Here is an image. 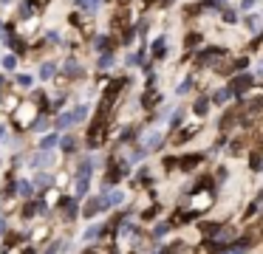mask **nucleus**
<instances>
[{
    "mask_svg": "<svg viewBox=\"0 0 263 254\" xmlns=\"http://www.w3.org/2000/svg\"><path fill=\"white\" fill-rule=\"evenodd\" d=\"M51 175H48V172H37L34 175V186H48V184H51Z\"/></svg>",
    "mask_w": 263,
    "mask_h": 254,
    "instance_id": "c756f323",
    "label": "nucleus"
},
{
    "mask_svg": "<svg viewBox=\"0 0 263 254\" xmlns=\"http://www.w3.org/2000/svg\"><path fill=\"white\" fill-rule=\"evenodd\" d=\"M142 147L147 152L161 150V147H164V135H161L159 130H144V133H142Z\"/></svg>",
    "mask_w": 263,
    "mask_h": 254,
    "instance_id": "7ed1b4c3",
    "label": "nucleus"
},
{
    "mask_svg": "<svg viewBox=\"0 0 263 254\" xmlns=\"http://www.w3.org/2000/svg\"><path fill=\"white\" fill-rule=\"evenodd\" d=\"M46 43L60 45V43H63V40H60V31H46Z\"/></svg>",
    "mask_w": 263,
    "mask_h": 254,
    "instance_id": "72a5a7b5",
    "label": "nucleus"
},
{
    "mask_svg": "<svg viewBox=\"0 0 263 254\" xmlns=\"http://www.w3.org/2000/svg\"><path fill=\"white\" fill-rule=\"evenodd\" d=\"M60 248H63V243H51V246H48V251H46V254H57Z\"/></svg>",
    "mask_w": 263,
    "mask_h": 254,
    "instance_id": "4c0bfd02",
    "label": "nucleus"
},
{
    "mask_svg": "<svg viewBox=\"0 0 263 254\" xmlns=\"http://www.w3.org/2000/svg\"><path fill=\"white\" fill-rule=\"evenodd\" d=\"M249 164H252V169H255V172H263V150H255V152H252Z\"/></svg>",
    "mask_w": 263,
    "mask_h": 254,
    "instance_id": "393cba45",
    "label": "nucleus"
},
{
    "mask_svg": "<svg viewBox=\"0 0 263 254\" xmlns=\"http://www.w3.org/2000/svg\"><path fill=\"white\" fill-rule=\"evenodd\" d=\"M114 62H116L114 51H108V54H99V60H97V68H99V71H108V68H114Z\"/></svg>",
    "mask_w": 263,
    "mask_h": 254,
    "instance_id": "f3484780",
    "label": "nucleus"
},
{
    "mask_svg": "<svg viewBox=\"0 0 263 254\" xmlns=\"http://www.w3.org/2000/svg\"><path fill=\"white\" fill-rule=\"evenodd\" d=\"M23 254H34V251H31V248H26V251H23Z\"/></svg>",
    "mask_w": 263,
    "mask_h": 254,
    "instance_id": "c03bdc74",
    "label": "nucleus"
},
{
    "mask_svg": "<svg viewBox=\"0 0 263 254\" xmlns=\"http://www.w3.org/2000/svg\"><path fill=\"white\" fill-rule=\"evenodd\" d=\"M229 99H232V90L229 88H221V90L212 93V105H223V102H229Z\"/></svg>",
    "mask_w": 263,
    "mask_h": 254,
    "instance_id": "6ab92c4d",
    "label": "nucleus"
},
{
    "mask_svg": "<svg viewBox=\"0 0 263 254\" xmlns=\"http://www.w3.org/2000/svg\"><path fill=\"white\" fill-rule=\"evenodd\" d=\"M29 130H31V133H46V130H48V119L46 116H37L34 122H29Z\"/></svg>",
    "mask_w": 263,
    "mask_h": 254,
    "instance_id": "a211bd4d",
    "label": "nucleus"
},
{
    "mask_svg": "<svg viewBox=\"0 0 263 254\" xmlns=\"http://www.w3.org/2000/svg\"><path fill=\"white\" fill-rule=\"evenodd\" d=\"M54 164V152H46V150H37L34 155L29 158V167L31 169H40V167H51Z\"/></svg>",
    "mask_w": 263,
    "mask_h": 254,
    "instance_id": "20e7f679",
    "label": "nucleus"
},
{
    "mask_svg": "<svg viewBox=\"0 0 263 254\" xmlns=\"http://www.w3.org/2000/svg\"><path fill=\"white\" fill-rule=\"evenodd\" d=\"M150 54H153L156 62L164 60V54H167V34H164V37H156V40H153V45H150Z\"/></svg>",
    "mask_w": 263,
    "mask_h": 254,
    "instance_id": "6e6552de",
    "label": "nucleus"
},
{
    "mask_svg": "<svg viewBox=\"0 0 263 254\" xmlns=\"http://www.w3.org/2000/svg\"><path fill=\"white\" fill-rule=\"evenodd\" d=\"M9 34H6V23H0V40H6Z\"/></svg>",
    "mask_w": 263,
    "mask_h": 254,
    "instance_id": "a19ab883",
    "label": "nucleus"
},
{
    "mask_svg": "<svg viewBox=\"0 0 263 254\" xmlns=\"http://www.w3.org/2000/svg\"><path fill=\"white\" fill-rule=\"evenodd\" d=\"M255 79H263V62H260V65L255 68Z\"/></svg>",
    "mask_w": 263,
    "mask_h": 254,
    "instance_id": "ea45409f",
    "label": "nucleus"
},
{
    "mask_svg": "<svg viewBox=\"0 0 263 254\" xmlns=\"http://www.w3.org/2000/svg\"><path fill=\"white\" fill-rule=\"evenodd\" d=\"M63 73H65L68 79H82V76H85V68H82L77 60H65V65H63Z\"/></svg>",
    "mask_w": 263,
    "mask_h": 254,
    "instance_id": "0eeeda50",
    "label": "nucleus"
},
{
    "mask_svg": "<svg viewBox=\"0 0 263 254\" xmlns=\"http://www.w3.org/2000/svg\"><path fill=\"white\" fill-rule=\"evenodd\" d=\"M93 158H80V164H77V169H74V198L80 201V198H85V192H88V186H91V175H93Z\"/></svg>",
    "mask_w": 263,
    "mask_h": 254,
    "instance_id": "f257e3e1",
    "label": "nucleus"
},
{
    "mask_svg": "<svg viewBox=\"0 0 263 254\" xmlns=\"http://www.w3.org/2000/svg\"><path fill=\"white\" fill-rule=\"evenodd\" d=\"M0 139H3V141L9 139V135H6V124H0Z\"/></svg>",
    "mask_w": 263,
    "mask_h": 254,
    "instance_id": "79ce46f5",
    "label": "nucleus"
},
{
    "mask_svg": "<svg viewBox=\"0 0 263 254\" xmlns=\"http://www.w3.org/2000/svg\"><path fill=\"white\" fill-rule=\"evenodd\" d=\"M122 201H125V192H122V189L108 192V203H110V206H116V203H122Z\"/></svg>",
    "mask_w": 263,
    "mask_h": 254,
    "instance_id": "c85d7f7f",
    "label": "nucleus"
},
{
    "mask_svg": "<svg viewBox=\"0 0 263 254\" xmlns=\"http://www.w3.org/2000/svg\"><path fill=\"white\" fill-rule=\"evenodd\" d=\"M201 158H204V155H181V158H178V167H181V172L195 169V167L201 164Z\"/></svg>",
    "mask_w": 263,
    "mask_h": 254,
    "instance_id": "9b49d317",
    "label": "nucleus"
},
{
    "mask_svg": "<svg viewBox=\"0 0 263 254\" xmlns=\"http://www.w3.org/2000/svg\"><path fill=\"white\" fill-rule=\"evenodd\" d=\"M159 209H161V206H159V203H156V206H150L147 212L142 214V218H144V220H153V214H159Z\"/></svg>",
    "mask_w": 263,
    "mask_h": 254,
    "instance_id": "e433bc0d",
    "label": "nucleus"
},
{
    "mask_svg": "<svg viewBox=\"0 0 263 254\" xmlns=\"http://www.w3.org/2000/svg\"><path fill=\"white\" fill-rule=\"evenodd\" d=\"M3 43H6L9 48L14 51V54H26V48H29V45H26V40H23V37H17V34H9V37L3 40Z\"/></svg>",
    "mask_w": 263,
    "mask_h": 254,
    "instance_id": "9d476101",
    "label": "nucleus"
},
{
    "mask_svg": "<svg viewBox=\"0 0 263 254\" xmlns=\"http://www.w3.org/2000/svg\"><path fill=\"white\" fill-rule=\"evenodd\" d=\"M238 20H240V17H238V11H235V9L223 11V23H238Z\"/></svg>",
    "mask_w": 263,
    "mask_h": 254,
    "instance_id": "473e14b6",
    "label": "nucleus"
},
{
    "mask_svg": "<svg viewBox=\"0 0 263 254\" xmlns=\"http://www.w3.org/2000/svg\"><path fill=\"white\" fill-rule=\"evenodd\" d=\"M57 71H60V68H57V62H51V60H48V62H43V65H40V79H43V82H48V79H54V76H57Z\"/></svg>",
    "mask_w": 263,
    "mask_h": 254,
    "instance_id": "f8f14e48",
    "label": "nucleus"
},
{
    "mask_svg": "<svg viewBox=\"0 0 263 254\" xmlns=\"http://www.w3.org/2000/svg\"><path fill=\"white\" fill-rule=\"evenodd\" d=\"M218 254H246V248H240V246H235V243H232L227 251H218Z\"/></svg>",
    "mask_w": 263,
    "mask_h": 254,
    "instance_id": "c9c22d12",
    "label": "nucleus"
},
{
    "mask_svg": "<svg viewBox=\"0 0 263 254\" xmlns=\"http://www.w3.org/2000/svg\"><path fill=\"white\" fill-rule=\"evenodd\" d=\"M93 45H97L99 54H108V51H110V40H108V34H99V37L93 40Z\"/></svg>",
    "mask_w": 263,
    "mask_h": 254,
    "instance_id": "4be33fe9",
    "label": "nucleus"
},
{
    "mask_svg": "<svg viewBox=\"0 0 263 254\" xmlns=\"http://www.w3.org/2000/svg\"><path fill=\"white\" fill-rule=\"evenodd\" d=\"M82 254H97V251H82Z\"/></svg>",
    "mask_w": 263,
    "mask_h": 254,
    "instance_id": "a18cd8bd",
    "label": "nucleus"
},
{
    "mask_svg": "<svg viewBox=\"0 0 263 254\" xmlns=\"http://www.w3.org/2000/svg\"><path fill=\"white\" fill-rule=\"evenodd\" d=\"M63 144V139H60V130H54V133H48V135H43V141H40V150H46V152H51L54 147H60Z\"/></svg>",
    "mask_w": 263,
    "mask_h": 254,
    "instance_id": "1a4fd4ad",
    "label": "nucleus"
},
{
    "mask_svg": "<svg viewBox=\"0 0 263 254\" xmlns=\"http://www.w3.org/2000/svg\"><path fill=\"white\" fill-rule=\"evenodd\" d=\"M0 3H12V0H0Z\"/></svg>",
    "mask_w": 263,
    "mask_h": 254,
    "instance_id": "49530a36",
    "label": "nucleus"
},
{
    "mask_svg": "<svg viewBox=\"0 0 263 254\" xmlns=\"http://www.w3.org/2000/svg\"><path fill=\"white\" fill-rule=\"evenodd\" d=\"M255 3H257V0H240V9H252Z\"/></svg>",
    "mask_w": 263,
    "mask_h": 254,
    "instance_id": "58836bf2",
    "label": "nucleus"
},
{
    "mask_svg": "<svg viewBox=\"0 0 263 254\" xmlns=\"http://www.w3.org/2000/svg\"><path fill=\"white\" fill-rule=\"evenodd\" d=\"M102 235H105V226H102V223H99V226H91V229L85 231V240H88V243H93L97 237H102Z\"/></svg>",
    "mask_w": 263,
    "mask_h": 254,
    "instance_id": "a878e982",
    "label": "nucleus"
},
{
    "mask_svg": "<svg viewBox=\"0 0 263 254\" xmlns=\"http://www.w3.org/2000/svg\"><path fill=\"white\" fill-rule=\"evenodd\" d=\"M193 88H195V79H193V76H184V79H181V85L176 88V93H178V96H184V93H190Z\"/></svg>",
    "mask_w": 263,
    "mask_h": 254,
    "instance_id": "b1692460",
    "label": "nucleus"
},
{
    "mask_svg": "<svg viewBox=\"0 0 263 254\" xmlns=\"http://www.w3.org/2000/svg\"><path fill=\"white\" fill-rule=\"evenodd\" d=\"M99 6H102V0H77V9H82L85 14H93V11H99Z\"/></svg>",
    "mask_w": 263,
    "mask_h": 254,
    "instance_id": "dca6fc26",
    "label": "nucleus"
},
{
    "mask_svg": "<svg viewBox=\"0 0 263 254\" xmlns=\"http://www.w3.org/2000/svg\"><path fill=\"white\" fill-rule=\"evenodd\" d=\"M159 99H161V96L156 93V90H147V93L142 96V105H144V107H147V110H150V107H156V105H159Z\"/></svg>",
    "mask_w": 263,
    "mask_h": 254,
    "instance_id": "5701e85b",
    "label": "nucleus"
},
{
    "mask_svg": "<svg viewBox=\"0 0 263 254\" xmlns=\"http://www.w3.org/2000/svg\"><path fill=\"white\" fill-rule=\"evenodd\" d=\"M227 88L232 90L235 99H240L249 88H255V76H249V73H238V76H232V82H229Z\"/></svg>",
    "mask_w": 263,
    "mask_h": 254,
    "instance_id": "f03ea898",
    "label": "nucleus"
},
{
    "mask_svg": "<svg viewBox=\"0 0 263 254\" xmlns=\"http://www.w3.org/2000/svg\"><path fill=\"white\" fill-rule=\"evenodd\" d=\"M195 45H201V34L198 31H190L187 37H184V48L190 51V48H195Z\"/></svg>",
    "mask_w": 263,
    "mask_h": 254,
    "instance_id": "bb28decb",
    "label": "nucleus"
},
{
    "mask_svg": "<svg viewBox=\"0 0 263 254\" xmlns=\"http://www.w3.org/2000/svg\"><path fill=\"white\" fill-rule=\"evenodd\" d=\"M181 119H184V110L178 107V110L173 113V119H170V127H178V124H181Z\"/></svg>",
    "mask_w": 263,
    "mask_h": 254,
    "instance_id": "f704fd0d",
    "label": "nucleus"
},
{
    "mask_svg": "<svg viewBox=\"0 0 263 254\" xmlns=\"http://www.w3.org/2000/svg\"><path fill=\"white\" fill-rule=\"evenodd\" d=\"M3 68H6V71H14V68H17V54H6V56H3Z\"/></svg>",
    "mask_w": 263,
    "mask_h": 254,
    "instance_id": "2f4dec72",
    "label": "nucleus"
},
{
    "mask_svg": "<svg viewBox=\"0 0 263 254\" xmlns=\"http://www.w3.org/2000/svg\"><path fill=\"white\" fill-rule=\"evenodd\" d=\"M71 124H77V119H74V113H60V116L57 119H54V127H57V130H68L71 127Z\"/></svg>",
    "mask_w": 263,
    "mask_h": 254,
    "instance_id": "ddd939ff",
    "label": "nucleus"
},
{
    "mask_svg": "<svg viewBox=\"0 0 263 254\" xmlns=\"http://www.w3.org/2000/svg\"><path fill=\"white\" fill-rule=\"evenodd\" d=\"M40 9H43V6L37 3V0H23L20 9H17V14H20V20H31V17L40 14Z\"/></svg>",
    "mask_w": 263,
    "mask_h": 254,
    "instance_id": "39448f33",
    "label": "nucleus"
},
{
    "mask_svg": "<svg viewBox=\"0 0 263 254\" xmlns=\"http://www.w3.org/2000/svg\"><path fill=\"white\" fill-rule=\"evenodd\" d=\"M60 147H63V152L74 155V152H77V147H80V144H77V139H74V135H63V144H60Z\"/></svg>",
    "mask_w": 263,
    "mask_h": 254,
    "instance_id": "412c9836",
    "label": "nucleus"
},
{
    "mask_svg": "<svg viewBox=\"0 0 263 254\" xmlns=\"http://www.w3.org/2000/svg\"><path fill=\"white\" fill-rule=\"evenodd\" d=\"M243 23L252 28V31H260V26H263V11H252V14H246Z\"/></svg>",
    "mask_w": 263,
    "mask_h": 254,
    "instance_id": "2eb2a0df",
    "label": "nucleus"
},
{
    "mask_svg": "<svg viewBox=\"0 0 263 254\" xmlns=\"http://www.w3.org/2000/svg\"><path fill=\"white\" fill-rule=\"evenodd\" d=\"M14 82H17L20 88H31V85H34V76H29V73H17V79H14Z\"/></svg>",
    "mask_w": 263,
    "mask_h": 254,
    "instance_id": "7c9ffc66",
    "label": "nucleus"
},
{
    "mask_svg": "<svg viewBox=\"0 0 263 254\" xmlns=\"http://www.w3.org/2000/svg\"><path fill=\"white\" fill-rule=\"evenodd\" d=\"M215 56H227V48H218V45L204 48V51L198 54V62H201V65H210V62H215Z\"/></svg>",
    "mask_w": 263,
    "mask_h": 254,
    "instance_id": "423d86ee",
    "label": "nucleus"
},
{
    "mask_svg": "<svg viewBox=\"0 0 263 254\" xmlns=\"http://www.w3.org/2000/svg\"><path fill=\"white\" fill-rule=\"evenodd\" d=\"M193 113H195V116H206V113H210V99H206V96H201V99L193 105Z\"/></svg>",
    "mask_w": 263,
    "mask_h": 254,
    "instance_id": "aec40b11",
    "label": "nucleus"
},
{
    "mask_svg": "<svg viewBox=\"0 0 263 254\" xmlns=\"http://www.w3.org/2000/svg\"><path fill=\"white\" fill-rule=\"evenodd\" d=\"M6 229V214H0V231Z\"/></svg>",
    "mask_w": 263,
    "mask_h": 254,
    "instance_id": "37998d69",
    "label": "nucleus"
},
{
    "mask_svg": "<svg viewBox=\"0 0 263 254\" xmlns=\"http://www.w3.org/2000/svg\"><path fill=\"white\" fill-rule=\"evenodd\" d=\"M88 110H91V107H88V105H77L74 110H71V113H74V119H77V124H80V122H85Z\"/></svg>",
    "mask_w": 263,
    "mask_h": 254,
    "instance_id": "cd10ccee",
    "label": "nucleus"
},
{
    "mask_svg": "<svg viewBox=\"0 0 263 254\" xmlns=\"http://www.w3.org/2000/svg\"><path fill=\"white\" fill-rule=\"evenodd\" d=\"M17 195H20V198H31V195H34V181L20 178V181H17Z\"/></svg>",
    "mask_w": 263,
    "mask_h": 254,
    "instance_id": "4468645a",
    "label": "nucleus"
}]
</instances>
